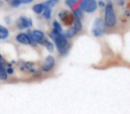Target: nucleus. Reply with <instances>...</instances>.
I'll use <instances>...</instances> for the list:
<instances>
[{"label":"nucleus","mask_w":130,"mask_h":114,"mask_svg":"<svg viewBox=\"0 0 130 114\" xmlns=\"http://www.w3.org/2000/svg\"><path fill=\"white\" fill-rule=\"evenodd\" d=\"M54 41L59 54L61 55H66L71 48V45L67 38L63 36V34H59L54 38Z\"/></svg>","instance_id":"f257e3e1"},{"label":"nucleus","mask_w":130,"mask_h":114,"mask_svg":"<svg viewBox=\"0 0 130 114\" xmlns=\"http://www.w3.org/2000/svg\"><path fill=\"white\" fill-rule=\"evenodd\" d=\"M117 23V18H116L115 12L111 3H109L105 6L104 12V24L106 27L112 28Z\"/></svg>","instance_id":"f03ea898"},{"label":"nucleus","mask_w":130,"mask_h":114,"mask_svg":"<svg viewBox=\"0 0 130 114\" xmlns=\"http://www.w3.org/2000/svg\"><path fill=\"white\" fill-rule=\"evenodd\" d=\"M78 8L87 13H94L98 8V4L96 0H81L78 5Z\"/></svg>","instance_id":"7ed1b4c3"},{"label":"nucleus","mask_w":130,"mask_h":114,"mask_svg":"<svg viewBox=\"0 0 130 114\" xmlns=\"http://www.w3.org/2000/svg\"><path fill=\"white\" fill-rule=\"evenodd\" d=\"M27 35L29 36V38H30L31 41L35 45L36 44H40V45H44L45 40H46L43 31L38 30V29H36V30H30V29H29L27 32Z\"/></svg>","instance_id":"20e7f679"},{"label":"nucleus","mask_w":130,"mask_h":114,"mask_svg":"<svg viewBox=\"0 0 130 114\" xmlns=\"http://www.w3.org/2000/svg\"><path fill=\"white\" fill-rule=\"evenodd\" d=\"M54 65H55V60H54V58L52 55H48L46 56V58L45 59L43 64H42L41 71L45 73L50 72L54 69Z\"/></svg>","instance_id":"39448f33"},{"label":"nucleus","mask_w":130,"mask_h":114,"mask_svg":"<svg viewBox=\"0 0 130 114\" xmlns=\"http://www.w3.org/2000/svg\"><path fill=\"white\" fill-rule=\"evenodd\" d=\"M32 20L30 18H28L26 16H21L18 18V20L16 21V27L18 28V29H24L30 28L32 26Z\"/></svg>","instance_id":"423d86ee"},{"label":"nucleus","mask_w":130,"mask_h":114,"mask_svg":"<svg viewBox=\"0 0 130 114\" xmlns=\"http://www.w3.org/2000/svg\"><path fill=\"white\" fill-rule=\"evenodd\" d=\"M59 17L61 21H62L63 24L66 26H71L74 22V15L72 13H69L68 11H61L59 13Z\"/></svg>","instance_id":"0eeeda50"},{"label":"nucleus","mask_w":130,"mask_h":114,"mask_svg":"<svg viewBox=\"0 0 130 114\" xmlns=\"http://www.w3.org/2000/svg\"><path fill=\"white\" fill-rule=\"evenodd\" d=\"M16 40L20 44L22 45H34L35 44L31 41V39L29 38V36L27 35V33H20L16 36Z\"/></svg>","instance_id":"6e6552de"},{"label":"nucleus","mask_w":130,"mask_h":114,"mask_svg":"<svg viewBox=\"0 0 130 114\" xmlns=\"http://www.w3.org/2000/svg\"><path fill=\"white\" fill-rule=\"evenodd\" d=\"M77 31L75 30L74 28H70V29H68L67 30L65 31V32H63V36L65 37V38H67V39H70V38H72L75 37V35H76Z\"/></svg>","instance_id":"1a4fd4ad"},{"label":"nucleus","mask_w":130,"mask_h":114,"mask_svg":"<svg viewBox=\"0 0 130 114\" xmlns=\"http://www.w3.org/2000/svg\"><path fill=\"white\" fill-rule=\"evenodd\" d=\"M9 37V31L6 27L0 24V39H6Z\"/></svg>","instance_id":"9d476101"},{"label":"nucleus","mask_w":130,"mask_h":114,"mask_svg":"<svg viewBox=\"0 0 130 114\" xmlns=\"http://www.w3.org/2000/svg\"><path fill=\"white\" fill-rule=\"evenodd\" d=\"M32 10L35 13L37 14H41L43 13V11H44V5L43 3H40V4H36L33 6L32 7Z\"/></svg>","instance_id":"9b49d317"},{"label":"nucleus","mask_w":130,"mask_h":114,"mask_svg":"<svg viewBox=\"0 0 130 114\" xmlns=\"http://www.w3.org/2000/svg\"><path fill=\"white\" fill-rule=\"evenodd\" d=\"M73 28L75 29V30L77 31V32H79V31L82 30V29H83V25H82V22L80 20H78V19L75 18L74 19V22H73Z\"/></svg>","instance_id":"f8f14e48"},{"label":"nucleus","mask_w":130,"mask_h":114,"mask_svg":"<svg viewBox=\"0 0 130 114\" xmlns=\"http://www.w3.org/2000/svg\"><path fill=\"white\" fill-rule=\"evenodd\" d=\"M57 3H59V0H47V1L43 3L44 9L45 8H51L52 9V7H54Z\"/></svg>","instance_id":"ddd939ff"},{"label":"nucleus","mask_w":130,"mask_h":114,"mask_svg":"<svg viewBox=\"0 0 130 114\" xmlns=\"http://www.w3.org/2000/svg\"><path fill=\"white\" fill-rule=\"evenodd\" d=\"M84 12L82 11L80 8H76V9H74L73 10V13L72 14L74 15V17L75 18H77V19H78V20H81L82 18L84 17Z\"/></svg>","instance_id":"4468645a"},{"label":"nucleus","mask_w":130,"mask_h":114,"mask_svg":"<svg viewBox=\"0 0 130 114\" xmlns=\"http://www.w3.org/2000/svg\"><path fill=\"white\" fill-rule=\"evenodd\" d=\"M104 33V30L101 29H98V28L93 27L92 29V34L94 35L95 38H99V37H102Z\"/></svg>","instance_id":"2eb2a0df"},{"label":"nucleus","mask_w":130,"mask_h":114,"mask_svg":"<svg viewBox=\"0 0 130 114\" xmlns=\"http://www.w3.org/2000/svg\"><path fill=\"white\" fill-rule=\"evenodd\" d=\"M53 28H54V30H55L56 32H58L59 34H62V29H61V26L57 21H54V23H53Z\"/></svg>","instance_id":"dca6fc26"},{"label":"nucleus","mask_w":130,"mask_h":114,"mask_svg":"<svg viewBox=\"0 0 130 114\" xmlns=\"http://www.w3.org/2000/svg\"><path fill=\"white\" fill-rule=\"evenodd\" d=\"M43 16L44 18L49 20L52 16V9L51 8H45L43 11Z\"/></svg>","instance_id":"f3484780"},{"label":"nucleus","mask_w":130,"mask_h":114,"mask_svg":"<svg viewBox=\"0 0 130 114\" xmlns=\"http://www.w3.org/2000/svg\"><path fill=\"white\" fill-rule=\"evenodd\" d=\"M44 45H45V47L47 48V50L49 51V52H53V51L54 50V45L53 43H51L49 40H45V44H44Z\"/></svg>","instance_id":"a211bd4d"},{"label":"nucleus","mask_w":130,"mask_h":114,"mask_svg":"<svg viewBox=\"0 0 130 114\" xmlns=\"http://www.w3.org/2000/svg\"><path fill=\"white\" fill-rule=\"evenodd\" d=\"M78 0H65L64 3H65V5H66V6H68L70 8H71V9H72V8L74 7L75 5L78 3Z\"/></svg>","instance_id":"6ab92c4d"},{"label":"nucleus","mask_w":130,"mask_h":114,"mask_svg":"<svg viewBox=\"0 0 130 114\" xmlns=\"http://www.w3.org/2000/svg\"><path fill=\"white\" fill-rule=\"evenodd\" d=\"M6 71V68H5V61L3 60L2 56L0 55V73Z\"/></svg>","instance_id":"aec40b11"},{"label":"nucleus","mask_w":130,"mask_h":114,"mask_svg":"<svg viewBox=\"0 0 130 114\" xmlns=\"http://www.w3.org/2000/svg\"><path fill=\"white\" fill-rule=\"evenodd\" d=\"M10 3H11V6H13V7H18L21 5L20 0H11Z\"/></svg>","instance_id":"412c9836"},{"label":"nucleus","mask_w":130,"mask_h":114,"mask_svg":"<svg viewBox=\"0 0 130 114\" xmlns=\"http://www.w3.org/2000/svg\"><path fill=\"white\" fill-rule=\"evenodd\" d=\"M6 73H7V75H12L13 73V69L11 67V66H8V68H6Z\"/></svg>","instance_id":"4be33fe9"},{"label":"nucleus","mask_w":130,"mask_h":114,"mask_svg":"<svg viewBox=\"0 0 130 114\" xmlns=\"http://www.w3.org/2000/svg\"><path fill=\"white\" fill-rule=\"evenodd\" d=\"M33 0H20L21 5L22 4H29V3L32 2Z\"/></svg>","instance_id":"5701e85b"},{"label":"nucleus","mask_w":130,"mask_h":114,"mask_svg":"<svg viewBox=\"0 0 130 114\" xmlns=\"http://www.w3.org/2000/svg\"><path fill=\"white\" fill-rule=\"evenodd\" d=\"M97 4H98V6H100V7H104V6H105V4L103 2V1H102V0H100Z\"/></svg>","instance_id":"b1692460"},{"label":"nucleus","mask_w":130,"mask_h":114,"mask_svg":"<svg viewBox=\"0 0 130 114\" xmlns=\"http://www.w3.org/2000/svg\"><path fill=\"white\" fill-rule=\"evenodd\" d=\"M3 6V3L1 2V1H0V6Z\"/></svg>","instance_id":"393cba45"}]
</instances>
